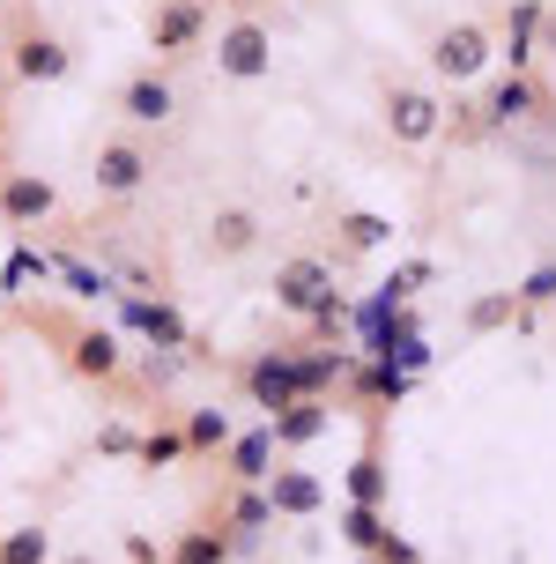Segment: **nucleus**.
I'll use <instances>...</instances> for the list:
<instances>
[{
  "mask_svg": "<svg viewBox=\"0 0 556 564\" xmlns=\"http://www.w3.org/2000/svg\"><path fill=\"white\" fill-rule=\"evenodd\" d=\"M275 305L282 312H297V319H312V327H341V297H334V268L327 260H312V253H297V260H282L275 268Z\"/></svg>",
  "mask_w": 556,
  "mask_h": 564,
  "instance_id": "obj_1",
  "label": "nucleus"
},
{
  "mask_svg": "<svg viewBox=\"0 0 556 564\" xmlns=\"http://www.w3.org/2000/svg\"><path fill=\"white\" fill-rule=\"evenodd\" d=\"M216 67L230 75V83H260V75L275 67V37H268L260 23H230L216 37Z\"/></svg>",
  "mask_w": 556,
  "mask_h": 564,
  "instance_id": "obj_2",
  "label": "nucleus"
},
{
  "mask_svg": "<svg viewBox=\"0 0 556 564\" xmlns=\"http://www.w3.org/2000/svg\"><path fill=\"white\" fill-rule=\"evenodd\" d=\"M430 67H438L445 83L482 75V67H490V30H482V23H445L438 45H430Z\"/></svg>",
  "mask_w": 556,
  "mask_h": 564,
  "instance_id": "obj_3",
  "label": "nucleus"
},
{
  "mask_svg": "<svg viewBox=\"0 0 556 564\" xmlns=\"http://www.w3.org/2000/svg\"><path fill=\"white\" fill-rule=\"evenodd\" d=\"M246 394L260 401V409H268V416H282V409H297V357H290V349H275V357H252L246 365Z\"/></svg>",
  "mask_w": 556,
  "mask_h": 564,
  "instance_id": "obj_4",
  "label": "nucleus"
},
{
  "mask_svg": "<svg viewBox=\"0 0 556 564\" xmlns=\"http://www.w3.org/2000/svg\"><path fill=\"white\" fill-rule=\"evenodd\" d=\"M89 178H97V194H111V200L141 194V178H149V149H141V141H105Z\"/></svg>",
  "mask_w": 556,
  "mask_h": 564,
  "instance_id": "obj_5",
  "label": "nucleus"
},
{
  "mask_svg": "<svg viewBox=\"0 0 556 564\" xmlns=\"http://www.w3.org/2000/svg\"><path fill=\"white\" fill-rule=\"evenodd\" d=\"M260 498H268V512H275V520H312V512L327 506V490H319V476H305V468H275Z\"/></svg>",
  "mask_w": 556,
  "mask_h": 564,
  "instance_id": "obj_6",
  "label": "nucleus"
},
{
  "mask_svg": "<svg viewBox=\"0 0 556 564\" xmlns=\"http://www.w3.org/2000/svg\"><path fill=\"white\" fill-rule=\"evenodd\" d=\"M386 127H393V141H430L438 134V97L416 89V83H401L386 97Z\"/></svg>",
  "mask_w": 556,
  "mask_h": 564,
  "instance_id": "obj_7",
  "label": "nucleus"
},
{
  "mask_svg": "<svg viewBox=\"0 0 556 564\" xmlns=\"http://www.w3.org/2000/svg\"><path fill=\"white\" fill-rule=\"evenodd\" d=\"M200 30H208V8H200V0H164L156 23H149V45H156V53H186Z\"/></svg>",
  "mask_w": 556,
  "mask_h": 564,
  "instance_id": "obj_8",
  "label": "nucleus"
},
{
  "mask_svg": "<svg viewBox=\"0 0 556 564\" xmlns=\"http://www.w3.org/2000/svg\"><path fill=\"white\" fill-rule=\"evenodd\" d=\"M0 216H8V224H45V216H53V186H45L37 171L0 178Z\"/></svg>",
  "mask_w": 556,
  "mask_h": 564,
  "instance_id": "obj_9",
  "label": "nucleus"
},
{
  "mask_svg": "<svg viewBox=\"0 0 556 564\" xmlns=\"http://www.w3.org/2000/svg\"><path fill=\"white\" fill-rule=\"evenodd\" d=\"M119 112L134 119V127H164V119L178 112V97H171L164 75H134V83L119 89Z\"/></svg>",
  "mask_w": 556,
  "mask_h": 564,
  "instance_id": "obj_10",
  "label": "nucleus"
},
{
  "mask_svg": "<svg viewBox=\"0 0 556 564\" xmlns=\"http://www.w3.org/2000/svg\"><path fill=\"white\" fill-rule=\"evenodd\" d=\"M268 460H275V431H268V423H260V431H246V438H230V482H238V490H252V482L275 476Z\"/></svg>",
  "mask_w": 556,
  "mask_h": 564,
  "instance_id": "obj_11",
  "label": "nucleus"
},
{
  "mask_svg": "<svg viewBox=\"0 0 556 564\" xmlns=\"http://www.w3.org/2000/svg\"><path fill=\"white\" fill-rule=\"evenodd\" d=\"M534 105H542V97H534L527 75H504V83L490 89V105H482V127H520Z\"/></svg>",
  "mask_w": 556,
  "mask_h": 564,
  "instance_id": "obj_12",
  "label": "nucleus"
},
{
  "mask_svg": "<svg viewBox=\"0 0 556 564\" xmlns=\"http://www.w3.org/2000/svg\"><path fill=\"white\" fill-rule=\"evenodd\" d=\"M260 246V224H252V208H216V224H208V253L238 260Z\"/></svg>",
  "mask_w": 556,
  "mask_h": 564,
  "instance_id": "obj_13",
  "label": "nucleus"
},
{
  "mask_svg": "<svg viewBox=\"0 0 556 564\" xmlns=\"http://www.w3.org/2000/svg\"><path fill=\"white\" fill-rule=\"evenodd\" d=\"M15 75H23V83H59V75H67V45H59V37H23V45H15Z\"/></svg>",
  "mask_w": 556,
  "mask_h": 564,
  "instance_id": "obj_14",
  "label": "nucleus"
},
{
  "mask_svg": "<svg viewBox=\"0 0 556 564\" xmlns=\"http://www.w3.org/2000/svg\"><path fill=\"white\" fill-rule=\"evenodd\" d=\"M327 423H334V416H327V401H297V409L268 416V431H275V446H312Z\"/></svg>",
  "mask_w": 556,
  "mask_h": 564,
  "instance_id": "obj_15",
  "label": "nucleus"
},
{
  "mask_svg": "<svg viewBox=\"0 0 556 564\" xmlns=\"http://www.w3.org/2000/svg\"><path fill=\"white\" fill-rule=\"evenodd\" d=\"M127 319H134V327H141L149 341H164V349H194V335H186V319H178L171 305H149V297H134V305H127Z\"/></svg>",
  "mask_w": 556,
  "mask_h": 564,
  "instance_id": "obj_16",
  "label": "nucleus"
},
{
  "mask_svg": "<svg viewBox=\"0 0 556 564\" xmlns=\"http://www.w3.org/2000/svg\"><path fill=\"white\" fill-rule=\"evenodd\" d=\"M119 365H127V349H119L105 327L75 335V371H83V379H119Z\"/></svg>",
  "mask_w": 556,
  "mask_h": 564,
  "instance_id": "obj_17",
  "label": "nucleus"
},
{
  "mask_svg": "<svg viewBox=\"0 0 556 564\" xmlns=\"http://www.w3.org/2000/svg\"><path fill=\"white\" fill-rule=\"evenodd\" d=\"M164 564H230V535L222 528H186V535L171 542Z\"/></svg>",
  "mask_w": 556,
  "mask_h": 564,
  "instance_id": "obj_18",
  "label": "nucleus"
},
{
  "mask_svg": "<svg viewBox=\"0 0 556 564\" xmlns=\"http://www.w3.org/2000/svg\"><path fill=\"white\" fill-rule=\"evenodd\" d=\"M260 528H275L268 498H260V490H238V498H230V512H222V535H260Z\"/></svg>",
  "mask_w": 556,
  "mask_h": 564,
  "instance_id": "obj_19",
  "label": "nucleus"
},
{
  "mask_svg": "<svg viewBox=\"0 0 556 564\" xmlns=\"http://www.w3.org/2000/svg\"><path fill=\"white\" fill-rule=\"evenodd\" d=\"M0 564H53V535L45 528H8L0 535Z\"/></svg>",
  "mask_w": 556,
  "mask_h": 564,
  "instance_id": "obj_20",
  "label": "nucleus"
},
{
  "mask_svg": "<svg viewBox=\"0 0 556 564\" xmlns=\"http://www.w3.org/2000/svg\"><path fill=\"white\" fill-rule=\"evenodd\" d=\"M349 498H357V506H386V460H379V453H363L357 468H349Z\"/></svg>",
  "mask_w": 556,
  "mask_h": 564,
  "instance_id": "obj_21",
  "label": "nucleus"
},
{
  "mask_svg": "<svg viewBox=\"0 0 556 564\" xmlns=\"http://www.w3.org/2000/svg\"><path fill=\"white\" fill-rule=\"evenodd\" d=\"M216 446H230V416L222 409H194L186 416V453H216Z\"/></svg>",
  "mask_w": 556,
  "mask_h": 564,
  "instance_id": "obj_22",
  "label": "nucleus"
},
{
  "mask_svg": "<svg viewBox=\"0 0 556 564\" xmlns=\"http://www.w3.org/2000/svg\"><path fill=\"white\" fill-rule=\"evenodd\" d=\"M341 528H349V542H357V550H371V557H379V550H386V520H379V512H371V506H349V512H341Z\"/></svg>",
  "mask_w": 556,
  "mask_h": 564,
  "instance_id": "obj_23",
  "label": "nucleus"
},
{
  "mask_svg": "<svg viewBox=\"0 0 556 564\" xmlns=\"http://www.w3.org/2000/svg\"><path fill=\"white\" fill-rule=\"evenodd\" d=\"M134 453H141V468H171V460H186V431H171V423H164V431H149Z\"/></svg>",
  "mask_w": 556,
  "mask_h": 564,
  "instance_id": "obj_24",
  "label": "nucleus"
},
{
  "mask_svg": "<svg viewBox=\"0 0 556 564\" xmlns=\"http://www.w3.org/2000/svg\"><path fill=\"white\" fill-rule=\"evenodd\" d=\"M341 230H349V246H357V253H371V246H386V216H349V224H341Z\"/></svg>",
  "mask_w": 556,
  "mask_h": 564,
  "instance_id": "obj_25",
  "label": "nucleus"
},
{
  "mask_svg": "<svg viewBox=\"0 0 556 564\" xmlns=\"http://www.w3.org/2000/svg\"><path fill=\"white\" fill-rule=\"evenodd\" d=\"M512 319V297H475V312H468V327H504Z\"/></svg>",
  "mask_w": 556,
  "mask_h": 564,
  "instance_id": "obj_26",
  "label": "nucleus"
},
{
  "mask_svg": "<svg viewBox=\"0 0 556 564\" xmlns=\"http://www.w3.org/2000/svg\"><path fill=\"white\" fill-rule=\"evenodd\" d=\"M520 297H527V305H549V297H556V268H534Z\"/></svg>",
  "mask_w": 556,
  "mask_h": 564,
  "instance_id": "obj_27",
  "label": "nucleus"
},
{
  "mask_svg": "<svg viewBox=\"0 0 556 564\" xmlns=\"http://www.w3.org/2000/svg\"><path fill=\"white\" fill-rule=\"evenodd\" d=\"M97 446H105V453H134L141 438H134V431H127V423H111V431H105V438H97Z\"/></svg>",
  "mask_w": 556,
  "mask_h": 564,
  "instance_id": "obj_28",
  "label": "nucleus"
},
{
  "mask_svg": "<svg viewBox=\"0 0 556 564\" xmlns=\"http://www.w3.org/2000/svg\"><path fill=\"white\" fill-rule=\"evenodd\" d=\"M238 8H252V0H238Z\"/></svg>",
  "mask_w": 556,
  "mask_h": 564,
  "instance_id": "obj_29",
  "label": "nucleus"
},
{
  "mask_svg": "<svg viewBox=\"0 0 556 564\" xmlns=\"http://www.w3.org/2000/svg\"><path fill=\"white\" fill-rule=\"evenodd\" d=\"M75 564H89V557H75Z\"/></svg>",
  "mask_w": 556,
  "mask_h": 564,
  "instance_id": "obj_30",
  "label": "nucleus"
}]
</instances>
